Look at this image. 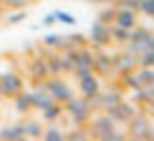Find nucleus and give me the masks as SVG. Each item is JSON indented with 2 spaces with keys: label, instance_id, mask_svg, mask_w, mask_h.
Here are the masks:
<instances>
[{
  "label": "nucleus",
  "instance_id": "obj_1",
  "mask_svg": "<svg viewBox=\"0 0 154 141\" xmlns=\"http://www.w3.org/2000/svg\"><path fill=\"white\" fill-rule=\"evenodd\" d=\"M44 87H46V91L54 98V102H59V104H65V102H69V100L74 98V91H72L69 85L59 74L52 76V78H48V80L44 78Z\"/></svg>",
  "mask_w": 154,
  "mask_h": 141
},
{
  "label": "nucleus",
  "instance_id": "obj_2",
  "mask_svg": "<svg viewBox=\"0 0 154 141\" xmlns=\"http://www.w3.org/2000/svg\"><path fill=\"white\" fill-rule=\"evenodd\" d=\"M20 91H24V80L15 72H7L0 76V96L2 98H13Z\"/></svg>",
  "mask_w": 154,
  "mask_h": 141
},
{
  "label": "nucleus",
  "instance_id": "obj_3",
  "mask_svg": "<svg viewBox=\"0 0 154 141\" xmlns=\"http://www.w3.org/2000/svg\"><path fill=\"white\" fill-rule=\"evenodd\" d=\"M65 111L74 117V122H78V124L87 122L89 115H91V106H89L85 96L83 98H72L69 102H65Z\"/></svg>",
  "mask_w": 154,
  "mask_h": 141
},
{
  "label": "nucleus",
  "instance_id": "obj_4",
  "mask_svg": "<svg viewBox=\"0 0 154 141\" xmlns=\"http://www.w3.org/2000/svg\"><path fill=\"white\" fill-rule=\"evenodd\" d=\"M130 135L135 137V139H148L150 137V130H152V126H150V119L146 117V115H132L130 117Z\"/></svg>",
  "mask_w": 154,
  "mask_h": 141
},
{
  "label": "nucleus",
  "instance_id": "obj_5",
  "mask_svg": "<svg viewBox=\"0 0 154 141\" xmlns=\"http://www.w3.org/2000/svg\"><path fill=\"white\" fill-rule=\"evenodd\" d=\"M135 113H137L135 106L128 104V102H124V100H122L119 104H115V106L109 109V115H111V119H113L115 124H128L130 117L135 115Z\"/></svg>",
  "mask_w": 154,
  "mask_h": 141
},
{
  "label": "nucleus",
  "instance_id": "obj_6",
  "mask_svg": "<svg viewBox=\"0 0 154 141\" xmlns=\"http://www.w3.org/2000/svg\"><path fill=\"white\" fill-rule=\"evenodd\" d=\"M89 39H91L96 46H106V44L111 41V24H104V22H100V20H96L94 26H91Z\"/></svg>",
  "mask_w": 154,
  "mask_h": 141
},
{
  "label": "nucleus",
  "instance_id": "obj_7",
  "mask_svg": "<svg viewBox=\"0 0 154 141\" xmlns=\"http://www.w3.org/2000/svg\"><path fill=\"white\" fill-rule=\"evenodd\" d=\"M139 65H137V57L130 54V52H124L119 57H113V69L117 74H126V72H135Z\"/></svg>",
  "mask_w": 154,
  "mask_h": 141
},
{
  "label": "nucleus",
  "instance_id": "obj_8",
  "mask_svg": "<svg viewBox=\"0 0 154 141\" xmlns=\"http://www.w3.org/2000/svg\"><path fill=\"white\" fill-rule=\"evenodd\" d=\"M113 24H117L122 28H135L137 26V11L135 9H126V7H119L115 11V20H113Z\"/></svg>",
  "mask_w": 154,
  "mask_h": 141
},
{
  "label": "nucleus",
  "instance_id": "obj_9",
  "mask_svg": "<svg viewBox=\"0 0 154 141\" xmlns=\"http://www.w3.org/2000/svg\"><path fill=\"white\" fill-rule=\"evenodd\" d=\"M78 89H80V93H83L85 98L94 96V93L100 91V78L96 74H89L85 78H78Z\"/></svg>",
  "mask_w": 154,
  "mask_h": 141
},
{
  "label": "nucleus",
  "instance_id": "obj_10",
  "mask_svg": "<svg viewBox=\"0 0 154 141\" xmlns=\"http://www.w3.org/2000/svg\"><path fill=\"white\" fill-rule=\"evenodd\" d=\"M111 130H115V122L111 119V115H98L94 119V133H96V137L104 139Z\"/></svg>",
  "mask_w": 154,
  "mask_h": 141
},
{
  "label": "nucleus",
  "instance_id": "obj_11",
  "mask_svg": "<svg viewBox=\"0 0 154 141\" xmlns=\"http://www.w3.org/2000/svg\"><path fill=\"white\" fill-rule=\"evenodd\" d=\"M94 72H98V76L111 74L113 72V57H109L104 52L96 54V59H94Z\"/></svg>",
  "mask_w": 154,
  "mask_h": 141
},
{
  "label": "nucleus",
  "instance_id": "obj_12",
  "mask_svg": "<svg viewBox=\"0 0 154 141\" xmlns=\"http://www.w3.org/2000/svg\"><path fill=\"white\" fill-rule=\"evenodd\" d=\"M54 102V98L50 96L48 91H39V89H35V91H30V104H33V109H46Z\"/></svg>",
  "mask_w": 154,
  "mask_h": 141
},
{
  "label": "nucleus",
  "instance_id": "obj_13",
  "mask_svg": "<svg viewBox=\"0 0 154 141\" xmlns=\"http://www.w3.org/2000/svg\"><path fill=\"white\" fill-rule=\"evenodd\" d=\"M28 74L33 76V80H44V78L50 76L48 74V65H46L44 59H35V61L28 65Z\"/></svg>",
  "mask_w": 154,
  "mask_h": 141
},
{
  "label": "nucleus",
  "instance_id": "obj_14",
  "mask_svg": "<svg viewBox=\"0 0 154 141\" xmlns=\"http://www.w3.org/2000/svg\"><path fill=\"white\" fill-rule=\"evenodd\" d=\"M0 139H11V141L26 139V130H24V124L9 126V128H0Z\"/></svg>",
  "mask_w": 154,
  "mask_h": 141
},
{
  "label": "nucleus",
  "instance_id": "obj_15",
  "mask_svg": "<svg viewBox=\"0 0 154 141\" xmlns=\"http://www.w3.org/2000/svg\"><path fill=\"white\" fill-rule=\"evenodd\" d=\"M13 104H15V111H17V113H22V115H26L28 111H33L30 93H26V91H20L17 96H13Z\"/></svg>",
  "mask_w": 154,
  "mask_h": 141
},
{
  "label": "nucleus",
  "instance_id": "obj_16",
  "mask_svg": "<svg viewBox=\"0 0 154 141\" xmlns=\"http://www.w3.org/2000/svg\"><path fill=\"white\" fill-rule=\"evenodd\" d=\"M42 117L46 119V122L48 124H54L57 122V119L61 117V115H63V106H61L59 102H52V104H50V106H46V109H42Z\"/></svg>",
  "mask_w": 154,
  "mask_h": 141
},
{
  "label": "nucleus",
  "instance_id": "obj_17",
  "mask_svg": "<svg viewBox=\"0 0 154 141\" xmlns=\"http://www.w3.org/2000/svg\"><path fill=\"white\" fill-rule=\"evenodd\" d=\"M44 46L54 48V50H69L67 39L61 37V35H46V37H44Z\"/></svg>",
  "mask_w": 154,
  "mask_h": 141
},
{
  "label": "nucleus",
  "instance_id": "obj_18",
  "mask_svg": "<svg viewBox=\"0 0 154 141\" xmlns=\"http://www.w3.org/2000/svg\"><path fill=\"white\" fill-rule=\"evenodd\" d=\"M130 28H122L117 24H111V39H115L117 44H128V39H130Z\"/></svg>",
  "mask_w": 154,
  "mask_h": 141
},
{
  "label": "nucleus",
  "instance_id": "obj_19",
  "mask_svg": "<svg viewBox=\"0 0 154 141\" xmlns=\"http://www.w3.org/2000/svg\"><path fill=\"white\" fill-rule=\"evenodd\" d=\"M100 100H102V109L109 111L111 106H115V104L122 102V93H117V91H109V93H102Z\"/></svg>",
  "mask_w": 154,
  "mask_h": 141
},
{
  "label": "nucleus",
  "instance_id": "obj_20",
  "mask_svg": "<svg viewBox=\"0 0 154 141\" xmlns=\"http://www.w3.org/2000/svg\"><path fill=\"white\" fill-rule=\"evenodd\" d=\"M122 80H124V87L135 89V91H137L139 87H143L141 80H139V76H137V72H126V74H122Z\"/></svg>",
  "mask_w": 154,
  "mask_h": 141
},
{
  "label": "nucleus",
  "instance_id": "obj_21",
  "mask_svg": "<svg viewBox=\"0 0 154 141\" xmlns=\"http://www.w3.org/2000/svg\"><path fill=\"white\" fill-rule=\"evenodd\" d=\"M24 130H26V137H30V139H39V137L44 135V128H42L39 122H26L24 124Z\"/></svg>",
  "mask_w": 154,
  "mask_h": 141
},
{
  "label": "nucleus",
  "instance_id": "obj_22",
  "mask_svg": "<svg viewBox=\"0 0 154 141\" xmlns=\"http://www.w3.org/2000/svg\"><path fill=\"white\" fill-rule=\"evenodd\" d=\"M42 139H46V141H63L65 139V133H63V130H59L57 126H50V128L44 130Z\"/></svg>",
  "mask_w": 154,
  "mask_h": 141
},
{
  "label": "nucleus",
  "instance_id": "obj_23",
  "mask_svg": "<svg viewBox=\"0 0 154 141\" xmlns=\"http://www.w3.org/2000/svg\"><path fill=\"white\" fill-rule=\"evenodd\" d=\"M141 85H154V67H139L137 72Z\"/></svg>",
  "mask_w": 154,
  "mask_h": 141
},
{
  "label": "nucleus",
  "instance_id": "obj_24",
  "mask_svg": "<svg viewBox=\"0 0 154 141\" xmlns=\"http://www.w3.org/2000/svg\"><path fill=\"white\" fill-rule=\"evenodd\" d=\"M137 65L139 67H154V50H146L137 57Z\"/></svg>",
  "mask_w": 154,
  "mask_h": 141
},
{
  "label": "nucleus",
  "instance_id": "obj_25",
  "mask_svg": "<svg viewBox=\"0 0 154 141\" xmlns=\"http://www.w3.org/2000/svg\"><path fill=\"white\" fill-rule=\"evenodd\" d=\"M67 39V46L69 48H83L85 44H87V37H83L80 33H74V35H69V37H65Z\"/></svg>",
  "mask_w": 154,
  "mask_h": 141
},
{
  "label": "nucleus",
  "instance_id": "obj_26",
  "mask_svg": "<svg viewBox=\"0 0 154 141\" xmlns=\"http://www.w3.org/2000/svg\"><path fill=\"white\" fill-rule=\"evenodd\" d=\"M115 11H117V9H113V7H106L104 11H100L98 20H100V22H104V24H113V20H115Z\"/></svg>",
  "mask_w": 154,
  "mask_h": 141
},
{
  "label": "nucleus",
  "instance_id": "obj_27",
  "mask_svg": "<svg viewBox=\"0 0 154 141\" xmlns=\"http://www.w3.org/2000/svg\"><path fill=\"white\" fill-rule=\"evenodd\" d=\"M54 17H57V22L67 24V26H74L76 24V17L69 15V13H65V11H54Z\"/></svg>",
  "mask_w": 154,
  "mask_h": 141
},
{
  "label": "nucleus",
  "instance_id": "obj_28",
  "mask_svg": "<svg viewBox=\"0 0 154 141\" xmlns=\"http://www.w3.org/2000/svg\"><path fill=\"white\" fill-rule=\"evenodd\" d=\"M139 11L143 15L154 17V0H139Z\"/></svg>",
  "mask_w": 154,
  "mask_h": 141
},
{
  "label": "nucleus",
  "instance_id": "obj_29",
  "mask_svg": "<svg viewBox=\"0 0 154 141\" xmlns=\"http://www.w3.org/2000/svg\"><path fill=\"white\" fill-rule=\"evenodd\" d=\"M26 11H22V9H15V13H11V15H9L7 17V22L9 24H20V22H24V20H26Z\"/></svg>",
  "mask_w": 154,
  "mask_h": 141
},
{
  "label": "nucleus",
  "instance_id": "obj_30",
  "mask_svg": "<svg viewBox=\"0 0 154 141\" xmlns=\"http://www.w3.org/2000/svg\"><path fill=\"white\" fill-rule=\"evenodd\" d=\"M5 5H9L11 9H24V7L30 5V0H7Z\"/></svg>",
  "mask_w": 154,
  "mask_h": 141
},
{
  "label": "nucleus",
  "instance_id": "obj_31",
  "mask_svg": "<svg viewBox=\"0 0 154 141\" xmlns=\"http://www.w3.org/2000/svg\"><path fill=\"white\" fill-rule=\"evenodd\" d=\"M74 74L76 78H85L89 74H94V67H74Z\"/></svg>",
  "mask_w": 154,
  "mask_h": 141
},
{
  "label": "nucleus",
  "instance_id": "obj_32",
  "mask_svg": "<svg viewBox=\"0 0 154 141\" xmlns=\"http://www.w3.org/2000/svg\"><path fill=\"white\" fill-rule=\"evenodd\" d=\"M42 24H44V26H54V24H57V17H54V11H52V13H48V15H46V17L42 20Z\"/></svg>",
  "mask_w": 154,
  "mask_h": 141
},
{
  "label": "nucleus",
  "instance_id": "obj_33",
  "mask_svg": "<svg viewBox=\"0 0 154 141\" xmlns=\"http://www.w3.org/2000/svg\"><path fill=\"white\" fill-rule=\"evenodd\" d=\"M87 2H94V5H109L113 0H87Z\"/></svg>",
  "mask_w": 154,
  "mask_h": 141
},
{
  "label": "nucleus",
  "instance_id": "obj_34",
  "mask_svg": "<svg viewBox=\"0 0 154 141\" xmlns=\"http://www.w3.org/2000/svg\"><path fill=\"white\" fill-rule=\"evenodd\" d=\"M148 139H154V128L150 130V137H148Z\"/></svg>",
  "mask_w": 154,
  "mask_h": 141
},
{
  "label": "nucleus",
  "instance_id": "obj_35",
  "mask_svg": "<svg viewBox=\"0 0 154 141\" xmlns=\"http://www.w3.org/2000/svg\"><path fill=\"white\" fill-rule=\"evenodd\" d=\"M5 2H7V0H0V7H2V5H5Z\"/></svg>",
  "mask_w": 154,
  "mask_h": 141
},
{
  "label": "nucleus",
  "instance_id": "obj_36",
  "mask_svg": "<svg viewBox=\"0 0 154 141\" xmlns=\"http://www.w3.org/2000/svg\"><path fill=\"white\" fill-rule=\"evenodd\" d=\"M0 17H2V9H0Z\"/></svg>",
  "mask_w": 154,
  "mask_h": 141
},
{
  "label": "nucleus",
  "instance_id": "obj_37",
  "mask_svg": "<svg viewBox=\"0 0 154 141\" xmlns=\"http://www.w3.org/2000/svg\"><path fill=\"white\" fill-rule=\"evenodd\" d=\"M0 100H2V96H0Z\"/></svg>",
  "mask_w": 154,
  "mask_h": 141
}]
</instances>
